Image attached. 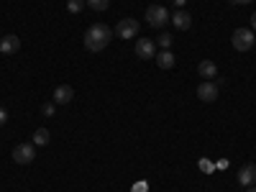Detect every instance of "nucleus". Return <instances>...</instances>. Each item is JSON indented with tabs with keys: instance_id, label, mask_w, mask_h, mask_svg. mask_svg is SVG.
I'll use <instances>...</instances> for the list:
<instances>
[{
	"instance_id": "obj_1",
	"label": "nucleus",
	"mask_w": 256,
	"mask_h": 192,
	"mask_svg": "<svg viewBox=\"0 0 256 192\" xmlns=\"http://www.w3.org/2000/svg\"><path fill=\"white\" fill-rule=\"evenodd\" d=\"M110 38H113V31L105 26V24H92L88 28V34H84V49L88 52H102L105 46L110 44Z\"/></svg>"
},
{
	"instance_id": "obj_2",
	"label": "nucleus",
	"mask_w": 256,
	"mask_h": 192,
	"mask_svg": "<svg viewBox=\"0 0 256 192\" xmlns=\"http://www.w3.org/2000/svg\"><path fill=\"white\" fill-rule=\"evenodd\" d=\"M169 10L164 8V6H148L146 8V24L152 26V28H164L166 24H169Z\"/></svg>"
},
{
	"instance_id": "obj_3",
	"label": "nucleus",
	"mask_w": 256,
	"mask_h": 192,
	"mask_svg": "<svg viewBox=\"0 0 256 192\" xmlns=\"http://www.w3.org/2000/svg\"><path fill=\"white\" fill-rule=\"evenodd\" d=\"M254 34H251V28H236L233 31V36H230V44H233V49L236 52H248L251 46H254Z\"/></svg>"
},
{
	"instance_id": "obj_4",
	"label": "nucleus",
	"mask_w": 256,
	"mask_h": 192,
	"mask_svg": "<svg viewBox=\"0 0 256 192\" xmlns=\"http://www.w3.org/2000/svg\"><path fill=\"white\" fill-rule=\"evenodd\" d=\"M36 159V146L31 141H24L13 148V162L16 164H31Z\"/></svg>"
},
{
	"instance_id": "obj_5",
	"label": "nucleus",
	"mask_w": 256,
	"mask_h": 192,
	"mask_svg": "<svg viewBox=\"0 0 256 192\" xmlns=\"http://www.w3.org/2000/svg\"><path fill=\"white\" fill-rule=\"evenodd\" d=\"M116 36L118 38H126V41L138 36V20L136 18H120L118 26H116Z\"/></svg>"
},
{
	"instance_id": "obj_6",
	"label": "nucleus",
	"mask_w": 256,
	"mask_h": 192,
	"mask_svg": "<svg viewBox=\"0 0 256 192\" xmlns=\"http://www.w3.org/2000/svg\"><path fill=\"white\" fill-rule=\"evenodd\" d=\"M218 84L216 82H212V80H205L202 84H200V88H198V98L202 100V102H216L218 100Z\"/></svg>"
},
{
	"instance_id": "obj_7",
	"label": "nucleus",
	"mask_w": 256,
	"mask_h": 192,
	"mask_svg": "<svg viewBox=\"0 0 256 192\" xmlns=\"http://www.w3.org/2000/svg\"><path fill=\"white\" fill-rule=\"evenodd\" d=\"M236 182L241 184V187H254L256 184V164H244L241 169H238V177H236Z\"/></svg>"
},
{
	"instance_id": "obj_8",
	"label": "nucleus",
	"mask_w": 256,
	"mask_h": 192,
	"mask_svg": "<svg viewBox=\"0 0 256 192\" xmlns=\"http://www.w3.org/2000/svg\"><path fill=\"white\" fill-rule=\"evenodd\" d=\"M136 56H141V59H154L156 56V41H152V38H138L136 41Z\"/></svg>"
},
{
	"instance_id": "obj_9",
	"label": "nucleus",
	"mask_w": 256,
	"mask_h": 192,
	"mask_svg": "<svg viewBox=\"0 0 256 192\" xmlns=\"http://www.w3.org/2000/svg\"><path fill=\"white\" fill-rule=\"evenodd\" d=\"M18 49H20V38H18L16 34H6L3 38H0V52H3L6 56L16 54Z\"/></svg>"
},
{
	"instance_id": "obj_10",
	"label": "nucleus",
	"mask_w": 256,
	"mask_h": 192,
	"mask_svg": "<svg viewBox=\"0 0 256 192\" xmlns=\"http://www.w3.org/2000/svg\"><path fill=\"white\" fill-rule=\"evenodd\" d=\"M172 24H174L177 31H187V28L192 26V16H190L184 8H177V10L172 13Z\"/></svg>"
},
{
	"instance_id": "obj_11",
	"label": "nucleus",
	"mask_w": 256,
	"mask_h": 192,
	"mask_svg": "<svg viewBox=\"0 0 256 192\" xmlns=\"http://www.w3.org/2000/svg\"><path fill=\"white\" fill-rule=\"evenodd\" d=\"M54 102L56 105H67V102H72V98H74V90L70 88V84H59V88L54 90Z\"/></svg>"
},
{
	"instance_id": "obj_12",
	"label": "nucleus",
	"mask_w": 256,
	"mask_h": 192,
	"mask_svg": "<svg viewBox=\"0 0 256 192\" xmlns=\"http://www.w3.org/2000/svg\"><path fill=\"white\" fill-rule=\"evenodd\" d=\"M198 72H200V77H205V80L218 77V67H216V62H210V59H202V62L198 64Z\"/></svg>"
},
{
	"instance_id": "obj_13",
	"label": "nucleus",
	"mask_w": 256,
	"mask_h": 192,
	"mask_svg": "<svg viewBox=\"0 0 256 192\" xmlns=\"http://www.w3.org/2000/svg\"><path fill=\"white\" fill-rule=\"evenodd\" d=\"M154 59H156V64H159V67H162V70H172V67H174V62H177V59H174V54H172V52H169V49H164V52H159V54H156Z\"/></svg>"
},
{
	"instance_id": "obj_14",
	"label": "nucleus",
	"mask_w": 256,
	"mask_h": 192,
	"mask_svg": "<svg viewBox=\"0 0 256 192\" xmlns=\"http://www.w3.org/2000/svg\"><path fill=\"white\" fill-rule=\"evenodd\" d=\"M34 141V146H46L49 144V131H46V128H38V131H34V136H31Z\"/></svg>"
},
{
	"instance_id": "obj_15",
	"label": "nucleus",
	"mask_w": 256,
	"mask_h": 192,
	"mask_svg": "<svg viewBox=\"0 0 256 192\" xmlns=\"http://www.w3.org/2000/svg\"><path fill=\"white\" fill-rule=\"evenodd\" d=\"M84 6H88L84 0H67V10H70L72 16H80V13L84 10Z\"/></svg>"
},
{
	"instance_id": "obj_16",
	"label": "nucleus",
	"mask_w": 256,
	"mask_h": 192,
	"mask_svg": "<svg viewBox=\"0 0 256 192\" xmlns=\"http://www.w3.org/2000/svg\"><path fill=\"white\" fill-rule=\"evenodd\" d=\"M84 3H88V8H92V10L102 13V10H108V6H110V0H84Z\"/></svg>"
},
{
	"instance_id": "obj_17",
	"label": "nucleus",
	"mask_w": 256,
	"mask_h": 192,
	"mask_svg": "<svg viewBox=\"0 0 256 192\" xmlns=\"http://www.w3.org/2000/svg\"><path fill=\"white\" fill-rule=\"evenodd\" d=\"M172 41H174V36H169V34H162V36L156 38V44H159L162 49H169V46H172Z\"/></svg>"
},
{
	"instance_id": "obj_18",
	"label": "nucleus",
	"mask_w": 256,
	"mask_h": 192,
	"mask_svg": "<svg viewBox=\"0 0 256 192\" xmlns=\"http://www.w3.org/2000/svg\"><path fill=\"white\" fill-rule=\"evenodd\" d=\"M212 169H216V164H212L210 159H200V172H205V174H212Z\"/></svg>"
},
{
	"instance_id": "obj_19",
	"label": "nucleus",
	"mask_w": 256,
	"mask_h": 192,
	"mask_svg": "<svg viewBox=\"0 0 256 192\" xmlns=\"http://www.w3.org/2000/svg\"><path fill=\"white\" fill-rule=\"evenodd\" d=\"M54 110H56V102H44V105H41V113H44L46 118L54 116Z\"/></svg>"
},
{
	"instance_id": "obj_20",
	"label": "nucleus",
	"mask_w": 256,
	"mask_h": 192,
	"mask_svg": "<svg viewBox=\"0 0 256 192\" xmlns=\"http://www.w3.org/2000/svg\"><path fill=\"white\" fill-rule=\"evenodd\" d=\"M6 120H8V113H6V108H0V128L6 126Z\"/></svg>"
},
{
	"instance_id": "obj_21",
	"label": "nucleus",
	"mask_w": 256,
	"mask_h": 192,
	"mask_svg": "<svg viewBox=\"0 0 256 192\" xmlns=\"http://www.w3.org/2000/svg\"><path fill=\"white\" fill-rule=\"evenodd\" d=\"M134 192H146V182H138V184L134 187Z\"/></svg>"
},
{
	"instance_id": "obj_22",
	"label": "nucleus",
	"mask_w": 256,
	"mask_h": 192,
	"mask_svg": "<svg viewBox=\"0 0 256 192\" xmlns=\"http://www.w3.org/2000/svg\"><path fill=\"white\" fill-rule=\"evenodd\" d=\"M230 3H233V6H248L251 0H230Z\"/></svg>"
},
{
	"instance_id": "obj_23",
	"label": "nucleus",
	"mask_w": 256,
	"mask_h": 192,
	"mask_svg": "<svg viewBox=\"0 0 256 192\" xmlns=\"http://www.w3.org/2000/svg\"><path fill=\"white\" fill-rule=\"evenodd\" d=\"M251 31H256V13L251 16Z\"/></svg>"
},
{
	"instance_id": "obj_24",
	"label": "nucleus",
	"mask_w": 256,
	"mask_h": 192,
	"mask_svg": "<svg viewBox=\"0 0 256 192\" xmlns=\"http://www.w3.org/2000/svg\"><path fill=\"white\" fill-rule=\"evenodd\" d=\"M172 3H174V6H177V8H182V6H184V3H187V0H172Z\"/></svg>"
},
{
	"instance_id": "obj_25",
	"label": "nucleus",
	"mask_w": 256,
	"mask_h": 192,
	"mask_svg": "<svg viewBox=\"0 0 256 192\" xmlns=\"http://www.w3.org/2000/svg\"><path fill=\"white\" fill-rule=\"evenodd\" d=\"M248 192H256V187H248Z\"/></svg>"
},
{
	"instance_id": "obj_26",
	"label": "nucleus",
	"mask_w": 256,
	"mask_h": 192,
	"mask_svg": "<svg viewBox=\"0 0 256 192\" xmlns=\"http://www.w3.org/2000/svg\"><path fill=\"white\" fill-rule=\"evenodd\" d=\"M254 46H256V38H254Z\"/></svg>"
},
{
	"instance_id": "obj_27",
	"label": "nucleus",
	"mask_w": 256,
	"mask_h": 192,
	"mask_svg": "<svg viewBox=\"0 0 256 192\" xmlns=\"http://www.w3.org/2000/svg\"><path fill=\"white\" fill-rule=\"evenodd\" d=\"M0 38H3V34H0Z\"/></svg>"
}]
</instances>
